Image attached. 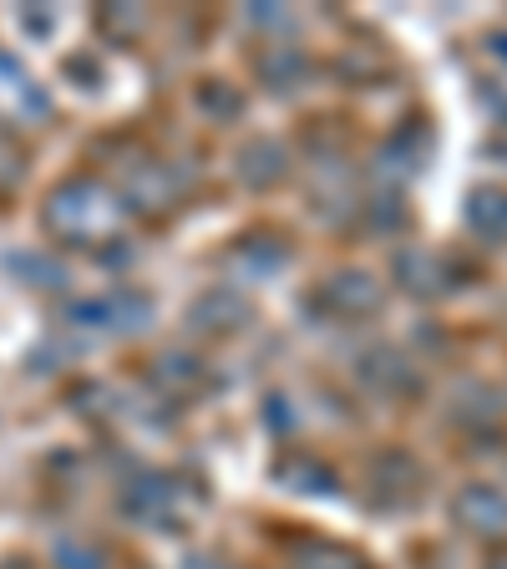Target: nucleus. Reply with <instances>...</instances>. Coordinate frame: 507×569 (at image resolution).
Listing matches in <instances>:
<instances>
[{
    "label": "nucleus",
    "instance_id": "f8f14e48",
    "mask_svg": "<svg viewBox=\"0 0 507 569\" xmlns=\"http://www.w3.org/2000/svg\"><path fill=\"white\" fill-rule=\"evenodd\" d=\"M158 367H168V371H163V381H173V387H193V381H199V361H193V356L168 351L163 361H158Z\"/></svg>",
    "mask_w": 507,
    "mask_h": 569
},
{
    "label": "nucleus",
    "instance_id": "6e6552de",
    "mask_svg": "<svg viewBox=\"0 0 507 569\" xmlns=\"http://www.w3.org/2000/svg\"><path fill=\"white\" fill-rule=\"evenodd\" d=\"M249 320V300L234 296V290H209V296L193 306V326L199 331H234Z\"/></svg>",
    "mask_w": 507,
    "mask_h": 569
},
{
    "label": "nucleus",
    "instance_id": "dca6fc26",
    "mask_svg": "<svg viewBox=\"0 0 507 569\" xmlns=\"http://www.w3.org/2000/svg\"><path fill=\"white\" fill-rule=\"evenodd\" d=\"M493 569H507V559H497V565H493Z\"/></svg>",
    "mask_w": 507,
    "mask_h": 569
},
{
    "label": "nucleus",
    "instance_id": "4468645a",
    "mask_svg": "<svg viewBox=\"0 0 507 569\" xmlns=\"http://www.w3.org/2000/svg\"><path fill=\"white\" fill-rule=\"evenodd\" d=\"M57 559L67 569H102V555H97V549H82V545H61Z\"/></svg>",
    "mask_w": 507,
    "mask_h": 569
},
{
    "label": "nucleus",
    "instance_id": "7ed1b4c3",
    "mask_svg": "<svg viewBox=\"0 0 507 569\" xmlns=\"http://www.w3.org/2000/svg\"><path fill=\"white\" fill-rule=\"evenodd\" d=\"M51 112L47 92L36 87V77L21 67L16 57L0 51V122H11V128H31Z\"/></svg>",
    "mask_w": 507,
    "mask_h": 569
},
{
    "label": "nucleus",
    "instance_id": "20e7f679",
    "mask_svg": "<svg viewBox=\"0 0 507 569\" xmlns=\"http://www.w3.org/2000/svg\"><path fill=\"white\" fill-rule=\"evenodd\" d=\"M457 523L477 539H503L507 533V488H493V483H467L452 503Z\"/></svg>",
    "mask_w": 507,
    "mask_h": 569
},
{
    "label": "nucleus",
    "instance_id": "39448f33",
    "mask_svg": "<svg viewBox=\"0 0 507 569\" xmlns=\"http://www.w3.org/2000/svg\"><path fill=\"white\" fill-rule=\"evenodd\" d=\"M77 320L82 326H97L107 336H132L153 320V300L138 296V290H118V296H102L92 306H77Z\"/></svg>",
    "mask_w": 507,
    "mask_h": 569
},
{
    "label": "nucleus",
    "instance_id": "423d86ee",
    "mask_svg": "<svg viewBox=\"0 0 507 569\" xmlns=\"http://www.w3.org/2000/svg\"><path fill=\"white\" fill-rule=\"evenodd\" d=\"M396 280L412 296H452L457 264L447 254H437V249H406V254H396Z\"/></svg>",
    "mask_w": 507,
    "mask_h": 569
},
{
    "label": "nucleus",
    "instance_id": "9d476101",
    "mask_svg": "<svg viewBox=\"0 0 507 569\" xmlns=\"http://www.w3.org/2000/svg\"><path fill=\"white\" fill-rule=\"evenodd\" d=\"M239 168H244V183H280L284 173V148L280 142H249L244 153H239Z\"/></svg>",
    "mask_w": 507,
    "mask_h": 569
},
{
    "label": "nucleus",
    "instance_id": "9b49d317",
    "mask_svg": "<svg viewBox=\"0 0 507 569\" xmlns=\"http://www.w3.org/2000/svg\"><path fill=\"white\" fill-rule=\"evenodd\" d=\"M280 483L310 488L315 498H331L335 493V473L325 468V462H315V458H284L280 462Z\"/></svg>",
    "mask_w": 507,
    "mask_h": 569
},
{
    "label": "nucleus",
    "instance_id": "0eeeda50",
    "mask_svg": "<svg viewBox=\"0 0 507 569\" xmlns=\"http://www.w3.org/2000/svg\"><path fill=\"white\" fill-rule=\"evenodd\" d=\"M325 300H331L341 316H376L381 300H386V290H381L376 274L345 270V274H335V280L325 284Z\"/></svg>",
    "mask_w": 507,
    "mask_h": 569
},
{
    "label": "nucleus",
    "instance_id": "ddd939ff",
    "mask_svg": "<svg viewBox=\"0 0 507 569\" xmlns=\"http://www.w3.org/2000/svg\"><path fill=\"white\" fill-rule=\"evenodd\" d=\"M300 565L305 569H355V559L351 555H335V549H310V555H300Z\"/></svg>",
    "mask_w": 507,
    "mask_h": 569
},
{
    "label": "nucleus",
    "instance_id": "f03ea898",
    "mask_svg": "<svg viewBox=\"0 0 507 569\" xmlns=\"http://www.w3.org/2000/svg\"><path fill=\"white\" fill-rule=\"evenodd\" d=\"M128 513L142 523H158V529H173V523H189L199 513V493L173 473H148L132 483Z\"/></svg>",
    "mask_w": 507,
    "mask_h": 569
},
{
    "label": "nucleus",
    "instance_id": "f257e3e1",
    "mask_svg": "<svg viewBox=\"0 0 507 569\" xmlns=\"http://www.w3.org/2000/svg\"><path fill=\"white\" fill-rule=\"evenodd\" d=\"M41 224L61 244H112L128 224V203L107 189L102 178H67L47 193Z\"/></svg>",
    "mask_w": 507,
    "mask_h": 569
},
{
    "label": "nucleus",
    "instance_id": "2eb2a0df",
    "mask_svg": "<svg viewBox=\"0 0 507 569\" xmlns=\"http://www.w3.org/2000/svg\"><path fill=\"white\" fill-rule=\"evenodd\" d=\"M189 569H219V565H209V559H193V565Z\"/></svg>",
    "mask_w": 507,
    "mask_h": 569
},
{
    "label": "nucleus",
    "instance_id": "1a4fd4ad",
    "mask_svg": "<svg viewBox=\"0 0 507 569\" xmlns=\"http://www.w3.org/2000/svg\"><path fill=\"white\" fill-rule=\"evenodd\" d=\"M467 224L483 239H507V193L503 189H477L467 199Z\"/></svg>",
    "mask_w": 507,
    "mask_h": 569
}]
</instances>
